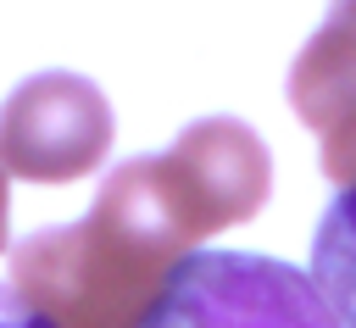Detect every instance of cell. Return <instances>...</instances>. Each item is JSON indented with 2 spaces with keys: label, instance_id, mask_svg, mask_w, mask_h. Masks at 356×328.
<instances>
[{
  "label": "cell",
  "instance_id": "obj_5",
  "mask_svg": "<svg viewBox=\"0 0 356 328\" xmlns=\"http://www.w3.org/2000/svg\"><path fill=\"white\" fill-rule=\"evenodd\" d=\"M289 106L323 139V172L356 183V0H334L289 67Z\"/></svg>",
  "mask_w": 356,
  "mask_h": 328
},
{
  "label": "cell",
  "instance_id": "obj_8",
  "mask_svg": "<svg viewBox=\"0 0 356 328\" xmlns=\"http://www.w3.org/2000/svg\"><path fill=\"white\" fill-rule=\"evenodd\" d=\"M6 233H11V189H6V172H0V250H6Z\"/></svg>",
  "mask_w": 356,
  "mask_h": 328
},
{
  "label": "cell",
  "instance_id": "obj_7",
  "mask_svg": "<svg viewBox=\"0 0 356 328\" xmlns=\"http://www.w3.org/2000/svg\"><path fill=\"white\" fill-rule=\"evenodd\" d=\"M0 328H50V317H39L11 284H0Z\"/></svg>",
  "mask_w": 356,
  "mask_h": 328
},
{
  "label": "cell",
  "instance_id": "obj_4",
  "mask_svg": "<svg viewBox=\"0 0 356 328\" xmlns=\"http://www.w3.org/2000/svg\"><path fill=\"white\" fill-rule=\"evenodd\" d=\"M111 100L78 72H33L0 106V172L28 183L89 178L111 156Z\"/></svg>",
  "mask_w": 356,
  "mask_h": 328
},
{
  "label": "cell",
  "instance_id": "obj_2",
  "mask_svg": "<svg viewBox=\"0 0 356 328\" xmlns=\"http://www.w3.org/2000/svg\"><path fill=\"white\" fill-rule=\"evenodd\" d=\"M178 256L89 206V217L39 228L11 250V289L50 328H139Z\"/></svg>",
  "mask_w": 356,
  "mask_h": 328
},
{
  "label": "cell",
  "instance_id": "obj_1",
  "mask_svg": "<svg viewBox=\"0 0 356 328\" xmlns=\"http://www.w3.org/2000/svg\"><path fill=\"white\" fill-rule=\"evenodd\" d=\"M267 189L273 156L261 133L239 117H200L161 156L111 167L95 206L184 261L200 239L256 217L267 206Z\"/></svg>",
  "mask_w": 356,
  "mask_h": 328
},
{
  "label": "cell",
  "instance_id": "obj_6",
  "mask_svg": "<svg viewBox=\"0 0 356 328\" xmlns=\"http://www.w3.org/2000/svg\"><path fill=\"white\" fill-rule=\"evenodd\" d=\"M312 289L339 317V328H356V183L339 189L323 206V222L312 233Z\"/></svg>",
  "mask_w": 356,
  "mask_h": 328
},
{
  "label": "cell",
  "instance_id": "obj_3",
  "mask_svg": "<svg viewBox=\"0 0 356 328\" xmlns=\"http://www.w3.org/2000/svg\"><path fill=\"white\" fill-rule=\"evenodd\" d=\"M139 328H339L312 278L256 250L184 256Z\"/></svg>",
  "mask_w": 356,
  "mask_h": 328
}]
</instances>
